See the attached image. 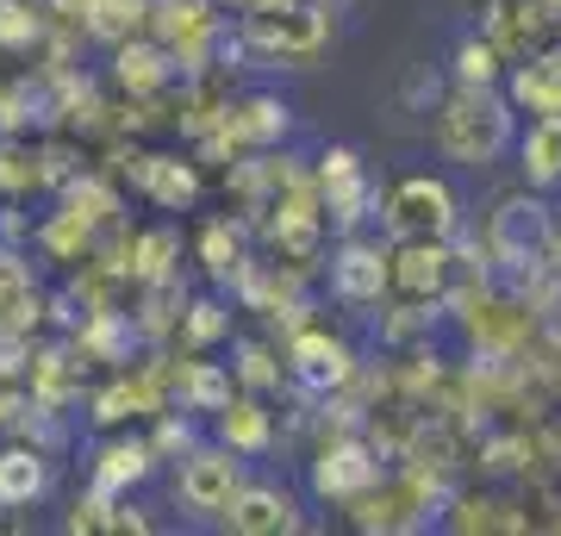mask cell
<instances>
[{"label": "cell", "mask_w": 561, "mask_h": 536, "mask_svg": "<svg viewBox=\"0 0 561 536\" xmlns=\"http://www.w3.org/2000/svg\"><path fill=\"white\" fill-rule=\"evenodd\" d=\"M113 81L125 94H157L175 81V50L169 44H150V38H125L119 57H113Z\"/></svg>", "instance_id": "cell-12"}, {"label": "cell", "mask_w": 561, "mask_h": 536, "mask_svg": "<svg viewBox=\"0 0 561 536\" xmlns=\"http://www.w3.org/2000/svg\"><path fill=\"white\" fill-rule=\"evenodd\" d=\"M243 487V456L231 443H194L175 468V493L187 512H225Z\"/></svg>", "instance_id": "cell-5"}, {"label": "cell", "mask_w": 561, "mask_h": 536, "mask_svg": "<svg viewBox=\"0 0 561 536\" xmlns=\"http://www.w3.org/2000/svg\"><path fill=\"white\" fill-rule=\"evenodd\" d=\"M81 350L101 362H131V350H138V324H131V312H94L88 324H81Z\"/></svg>", "instance_id": "cell-20"}, {"label": "cell", "mask_w": 561, "mask_h": 536, "mask_svg": "<svg viewBox=\"0 0 561 536\" xmlns=\"http://www.w3.org/2000/svg\"><path fill=\"white\" fill-rule=\"evenodd\" d=\"M231 375H238V387H250V394H268V387H280V368H275V350L256 338H238L231 343Z\"/></svg>", "instance_id": "cell-24"}, {"label": "cell", "mask_w": 561, "mask_h": 536, "mask_svg": "<svg viewBox=\"0 0 561 536\" xmlns=\"http://www.w3.org/2000/svg\"><path fill=\"white\" fill-rule=\"evenodd\" d=\"M225 531H238V536H280V531H300V505L280 493V487H250L243 480L238 499L225 505Z\"/></svg>", "instance_id": "cell-10"}, {"label": "cell", "mask_w": 561, "mask_h": 536, "mask_svg": "<svg viewBox=\"0 0 561 536\" xmlns=\"http://www.w3.org/2000/svg\"><path fill=\"white\" fill-rule=\"evenodd\" d=\"M456 88H505V50L486 32L456 44Z\"/></svg>", "instance_id": "cell-21"}, {"label": "cell", "mask_w": 561, "mask_h": 536, "mask_svg": "<svg viewBox=\"0 0 561 536\" xmlns=\"http://www.w3.org/2000/svg\"><path fill=\"white\" fill-rule=\"evenodd\" d=\"M25 187H38V157L7 144V132H0V194H25Z\"/></svg>", "instance_id": "cell-28"}, {"label": "cell", "mask_w": 561, "mask_h": 536, "mask_svg": "<svg viewBox=\"0 0 561 536\" xmlns=\"http://www.w3.org/2000/svg\"><path fill=\"white\" fill-rule=\"evenodd\" d=\"M44 487H50V461H44L38 443L0 449V505H32V499H44Z\"/></svg>", "instance_id": "cell-18"}, {"label": "cell", "mask_w": 561, "mask_h": 536, "mask_svg": "<svg viewBox=\"0 0 561 536\" xmlns=\"http://www.w3.org/2000/svg\"><path fill=\"white\" fill-rule=\"evenodd\" d=\"M44 13H57L62 25H88V13H94V0H44Z\"/></svg>", "instance_id": "cell-31"}, {"label": "cell", "mask_w": 561, "mask_h": 536, "mask_svg": "<svg viewBox=\"0 0 561 536\" xmlns=\"http://www.w3.org/2000/svg\"><path fill=\"white\" fill-rule=\"evenodd\" d=\"M201 256H206V269H213V281H238L243 275V231L238 225H206Z\"/></svg>", "instance_id": "cell-25"}, {"label": "cell", "mask_w": 561, "mask_h": 536, "mask_svg": "<svg viewBox=\"0 0 561 536\" xmlns=\"http://www.w3.org/2000/svg\"><path fill=\"white\" fill-rule=\"evenodd\" d=\"M175 399H181V412H213V418H219L225 406L238 399V375H231V362H181Z\"/></svg>", "instance_id": "cell-14"}, {"label": "cell", "mask_w": 561, "mask_h": 536, "mask_svg": "<svg viewBox=\"0 0 561 536\" xmlns=\"http://www.w3.org/2000/svg\"><path fill=\"white\" fill-rule=\"evenodd\" d=\"M381 213H387V231L393 238H456V225H461L456 187L443 175L393 181V194L381 199Z\"/></svg>", "instance_id": "cell-4"}, {"label": "cell", "mask_w": 561, "mask_h": 536, "mask_svg": "<svg viewBox=\"0 0 561 536\" xmlns=\"http://www.w3.org/2000/svg\"><path fill=\"white\" fill-rule=\"evenodd\" d=\"M0 132H7V125H0Z\"/></svg>", "instance_id": "cell-32"}, {"label": "cell", "mask_w": 561, "mask_h": 536, "mask_svg": "<svg viewBox=\"0 0 561 536\" xmlns=\"http://www.w3.org/2000/svg\"><path fill=\"white\" fill-rule=\"evenodd\" d=\"M157 468V449L150 443H131V437H119V443H106L101 456H94V493H131L144 475Z\"/></svg>", "instance_id": "cell-17"}, {"label": "cell", "mask_w": 561, "mask_h": 536, "mask_svg": "<svg viewBox=\"0 0 561 536\" xmlns=\"http://www.w3.org/2000/svg\"><path fill=\"white\" fill-rule=\"evenodd\" d=\"M350 175H362V157L350 144H331L319 157V187H337V181H350Z\"/></svg>", "instance_id": "cell-30"}, {"label": "cell", "mask_w": 561, "mask_h": 536, "mask_svg": "<svg viewBox=\"0 0 561 536\" xmlns=\"http://www.w3.org/2000/svg\"><path fill=\"white\" fill-rule=\"evenodd\" d=\"M175 256H181L175 231H144V238L131 243V275H138L144 287H162V281L175 275Z\"/></svg>", "instance_id": "cell-22"}, {"label": "cell", "mask_w": 561, "mask_h": 536, "mask_svg": "<svg viewBox=\"0 0 561 536\" xmlns=\"http://www.w3.org/2000/svg\"><path fill=\"white\" fill-rule=\"evenodd\" d=\"M38 38H44L38 13H32V7H20V0H0V44H7V50H32Z\"/></svg>", "instance_id": "cell-27"}, {"label": "cell", "mask_w": 561, "mask_h": 536, "mask_svg": "<svg viewBox=\"0 0 561 536\" xmlns=\"http://www.w3.org/2000/svg\"><path fill=\"white\" fill-rule=\"evenodd\" d=\"M350 375H356V356L331 331H300V338L287 343V380L306 387V394H319V399L337 394Z\"/></svg>", "instance_id": "cell-9"}, {"label": "cell", "mask_w": 561, "mask_h": 536, "mask_svg": "<svg viewBox=\"0 0 561 536\" xmlns=\"http://www.w3.org/2000/svg\"><path fill=\"white\" fill-rule=\"evenodd\" d=\"M157 418L162 412V394H157V380L144 375V380H113V387H106L101 399H94V424H125V418Z\"/></svg>", "instance_id": "cell-19"}, {"label": "cell", "mask_w": 561, "mask_h": 536, "mask_svg": "<svg viewBox=\"0 0 561 536\" xmlns=\"http://www.w3.org/2000/svg\"><path fill=\"white\" fill-rule=\"evenodd\" d=\"M331 294L343 306H381L387 299V250L381 243L343 231V243L331 250Z\"/></svg>", "instance_id": "cell-8"}, {"label": "cell", "mask_w": 561, "mask_h": 536, "mask_svg": "<svg viewBox=\"0 0 561 536\" xmlns=\"http://www.w3.org/2000/svg\"><path fill=\"white\" fill-rule=\"evenodd\" d=\"M312 499H337V505H356L362 493H375V480H381V456L368 449L362 437H337L324 443L319 461H312Z\"/></svg>", "instance_id": "cell-7"}, {"label": "cell", "mask_w": 561, "mask_h": 536, "mask_svg": "<svg viewBox=\"0 0 561 536\" xmlns=\"http://www.w3.org/2000/svg\"><path fill=\"white\" fill-rule=\"evenodd\" d=\"M324 7L312 0H287V7H256L243 13V50H256L268 62H300L324 44Z\"/></svg>", "instance_id": "cell-3"}, {"label": "cell", "mask_w": 561, "mask_h": 536, "mask_svg": "<svg viewBox=\"0 0 561 536\" xmlns=\"http://www.w3.org/2000/svg\"><path fill=\"white\" fill-rule=\"evenodd\" d=\"M449 287V238H400L387 250V294L405 306H431Z\"/></svg>", "instance_id": "cell-6"}, {"label": "cell", "mask_w": 561, "mask_h": 536, "mask_svg": "<svg viewBox=\"0 0 561 536\" xmlns=\"http://www.w3.org/2000/svg\"><path fill=\"white\" fill-rule=\"evenodd\" d=\"M219 443H231L243 461L268 456V449H275V412H268L262 399H231L219 412Z\"/></svg>", "instance_id": "cell-16"}, {"label": "cell", "mask_w": 561, "mask_h": 536, "mask_svg": "<svg viewBox=\"0 0 561 536\" xmlns=\"http://www.w3.org/2000/svg\"><path fill=\"white\" fill-rule=\"evenodd\" d=\"M62 206L81 213L88 225H106L113 213H119V194H113L101 175H69V181H62Z\"/></svg>", "instance_id": "cell-23"}, {"label": "cell", "mask_w": 561, "mask_h": 536, "mask_svg": "<svg viewBox=\"0 0 561 536\" xmlns=\"http://www.w3.org/2000/svg\"><path fill=\"white\" fill-rule=\"evenodd\" d=\"M518 169H524V187H537V194L561 187V113L530 119L518 132Z\"/></svg>", "instance_id": "cell-13"}, {"label": "cell", "mask_w": 561, "mask_h": 536, "mask_svg": "<svg viewBox=\"0 0 561 536\" xmlns=\"http://www.w3.org/2000/svg\"><path fill=\"white\" fill-rule=\"evenodd\" d=\"M150 449H157V456H187V449H194V424H187L181 412H169V406H162V412H157V437H150Z\"/></svg>", "instance_id": "cell-29"}, {"label": "cell", "mask_w": 561, "mask_h": 536, "mask_svg": "<svg viewBox=\"0 0 561 536\" xmlns=\"http://www.w3.org/2000/svg\"><path fill=\"white\" fill-rule=\"evenodd\" d=\"M549 243H556V213L537 187L505 194L486 213V256L500 269H537V262H549Z\"/></svg>", "instance_id": "cell-2"}, {"label": "cell", "mask_w": 561, "mask_h": 536, "mask_svg": "<svg viewBox=\"0 0 561 536\" xmlns=\"http://www.w3.org/2000/svg\"><path fill=\"white\" fill-rule=\"evenodd\" d=\"M131 162H138L131 181L157 199L162 213H187V206L201 199V175H194V162H181V157H131Z\"/></svg>", "instance_id": "cell-11"}, {"label": "cell", "mask_w": 561, "mask_h": 536, "mask_svg": "<svg viewBox=\"0 0 561 536\" xmlns=\"http://www.w3.org/2000/svg\"><path fill=\"white\" fill-rule=\"evenodd\" d=\"M225 331H231V318H225L219 299H194L187 312H181V338L194 343V350H206V343H219Z\"/></svg>", "instance_id": "cell-26"}, {"label": "cell", "mask_w": 561, "mask_h": 536, "mask_svg": "<svg viewBox=\"0 0 561 536\" xmlns=\"http://www.w3.org/2000/svg\"><path fill=\"white\" fill-rule=\"evenodd\" d=\"M512 100L505 88H456V94L437 106V125H431V144L437 157L461 162V169H486L512 144Z\"/></svg>", "instance_id": "cell-1"}, {"label": "cell", "mask_w": 561, "mask_h": 536, "mask_svg": "<svg viewBox=\"0 0 561 536\" xmlns=\"http://www.w3.org/2000/svg\"><path fill=\"white\" fill-rule=\"evenodd\" d=\"M287 125H294V113H287V100H275V94H256V100H243V106H231L225 113V132H219V144H275V138H287Z\"/></svg>", "instance_id": "cell-15"}]
</instances>
